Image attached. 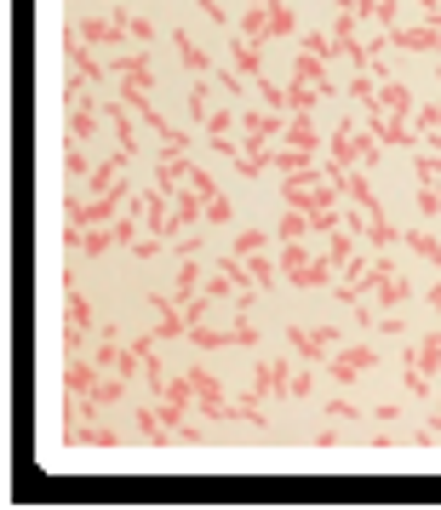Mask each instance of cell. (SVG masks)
Wrapping results in <instances>:
<instances>
[{"instance_id":"cell-1","label":"cell","mask_w":441,"mask_h":510,"mask_svg":"<svg viewBox=\"0 0 441 510\" xmlns=\"http://www.w3.org/2000/svg\"><path fill=\"white\" fill-rule=\"evenodd\" d=\"M378 367V350L373 345H339L327 361H321V373L332 378V385H355L362 373H373Z\"/></svg>"},{"instance_id":"cell-2","label":"cell","mask_w":441,"mask_h":510,"mask_svg":"<svg viewBox=\"0 0 441 510\" xmlns=\"http://www.w3.org/2000/svg\"><path fill=\"white\" fill-rule=\"evenodd\" d=\"M287 350H299L310 367H321L339 350V327H287Z\"/></svg>"},{"instance_id":"cell-3","label":"cell","mask_w":441,"mask_h":510,"mask_svg":"<svg viewBox=\"0 0 441 510\" xmlns=\"http://www.w3.org/2000/svg\"><path fill=\"white\" fill-rule=\"evenodd\" d=\"M189 385H195V408H201V419H224V424H229V390H224L218 373L189 367Z\"/></svg>"},{"instance_id":"cell-4","label":"cell","mask_w":441,"mask_h":510,"mask_svg":"<svg viewBox=\"0 0 441 510\" xmlns=\"http://www.w3.org/2000/svg\"><path fill=\"white\" fill-rule=\"evenodd\" d=\"M384 35H390L395 52H430V58L441 63V24H418V29L395 24V29H384Z\"/></svg>"},{"instance_id":"cell-5","label":"cell","mask_w":441,"mask_h":510,"mask_svg":"<svg viewBox=\"0 0 441 510\" xmlns=\"http://www.w3.org/2000/svg\"><path fill=\"white\" fill-rule=\"evenodd\" d=\"M252 390L264 401H292V367L287 361H258V367H252Z\"/></svg>"},{"instance_id":"cell-6","label":"cell","mask_w":441,"mask_h":510,"mask_svg":"<svg viewBox=\"0 0 441 510\" xmlns=\"http://www.w3.org/2000/svg\"><path fill=\"white\" fill-rule=\"evenodd\" d=\"M229 69L247 80H264V40H247L241 29H229Z\"/></svg>"},{"instance_id":"cell-7","label":"cell","mask_w":441,"mask_h":510,"mask_svg":"<svg viewBox=\"0 0 441 510\" xmlns=\"http://www.w3.org/2000/svg\"><path fill=\"white\" fill-rule=\"evenodd\" d=\"M103 63H110V80H143V87H155V58L150 52H110V58H103Z\"/></svg>"},{"instance_id":"cell-8","label":"cell","mask_w":441,"mask_h":510,"mask_svg":"<svg viewBox=\"0 0 441 510\" xmlns=\"http://www.w3.org/2000/svg\"><path fill=\"white\" fill-rule=\"evenodd\" d=\"M292 80H310L321 98H339V80L327 75V58H315V52H292Z\"/></svg>"},{"instance_id":"cell-9","label":"cell","mask_w":441,"mask_h":510,"mask_svg":"<svg viewBox=\"0 0 441 510\" xmlns=\"http://www.w3.org/2000/svg\"><path fill=\"white\" fill-rule=\"evenodd\" d=\"M150 310H155V333L161 338H184L189 333V315H184V304L173 299V292H150Z\"/></svg>"},{"instance_id":"cell-10","label":"cell","mask_w":441,"mask_h":510,"mask_svg":"<svg viewBox=\"0 0 441 510\" xmlns=\"http://www.w3.org/2000/svg\"><path fill=\"white\" fill-rule=\"evenodd\" d=\"M173 47H178V63L189 69V80H213V75H218V69H213V58L195 47V35H189V29H173Z\"/></svg>"},{"instance_id":"cell-11","label":"cell","mask_w":441,"mask_h":510,"mask_svg":"<svg viewBox=\"0 0 441 510\" xmlns=\"http://www.w3.org/2000/svg\"><path fill=\"white\" fill-rule=\"evenodd\" d=\"M269 161H276V138H247V150H236V173L258 178V173H269Z\"/></svg>"},{"instance_id":"cell-12","label":"cell","mask_w":441,"mask_h":510,"mask_svg":"<svg viewBox=\"0 0 441 510\" xmlns=\"http://www.w3.org/2000/svg\"><path fill=\"white\" fill-rule=\"evenodd\" d=\"M98 361L92 356H69V367H63V396H92V385H98Z\"/></svg>"},{"instance_id":"cell-13","label":"cell","mask_w":441,"mask_h":510,"mask_svg":"<svg viewBox=\"0 0 441 510\" xmlns=\"http://www.w3.org/2000/svg\"><path fill=\"white\" fill-rule=\"evenodd\" d=\"M378 110H384V115H395V121H413L418 115V103H413V92L402 87V80H384V87H378Z\"/></svg>"},{"instance_id":"cell-14","label":"cell","mask_w":441,"mask_h":510,"mask_svg":"<svg viewBox=\"0 0 441 510\" xmlns=\"http://www.w3.org/2000/svg\"><path fill=\"white\" fill-rule=\"evenodd\" d=\"M63 115H69V138L75 143H92L98 138V115H103V92L92 103H80V110H63Z\"/></svg>"},{"instance_id":"cell-15","label":"cell","mask_w":441,"mask_h":510,"mask_svg":"<svg viewBox=\"0 0 441 510\" xmlns=\"http://www.w3.org/2000/svg\"><path fill=\"white\" fill-rule=\"evenodd\" d=\"M201 218H206V196H195V189H178V196H173V224H178V236H184L189 224H201Z\"/></svg>"},{"instance_id":"cell-16","label":"cell","mask_w":441,"mask_h":510,"mask_svg":"<svg viewBox=\"0 0 441 510\" xmlns=\"http://www.w3.org/2000/svg\"><path fill=\"white\" fill-rule=\"evenodd\" d=\"M281 143H292V150H310V155H321V150H327L310 115H292V121H287V138H281Z\"/></svg>"},{"instance_id":"cell-17","label":"cell","mask_w":441,"mask_h":510,"mask_svg":"<svg viewBox=\"0 0 441 510\" xmlns=\"http://www.w3.org/2000/svg\"><path fill=\"white\" fill-rule=\"evenodd\" d=\"M276 259H281V282H292V287H299V275L310 270V259H315V252H310L304 241H281V252H276Z\"/></svg>"},{"instance_id":"cell-18","label":"cell","mask_w":441,"mask_h":510,"mask_svg":"<svg viewBox=\"0 0 441 510\" xmlns=\"http://www.w3.org/2000/svg\"><path fill=\"white\" fill-rule=\"evenodd\" d=\"M407 299H413V282H402V275H390V282H378V287H373L378 315H384V310H402Z\"/></svg>"},{"instance_id":"cell-19","label":"cell","mask_w":441,"mask_h":510,"mask_svg":"<svg viewBox=\"0 0 441 510\" xmlns=\"http://www.w3.org/2000/svg\"><path fill=\"white\" fill-rule=\"evenodd\" d=\"M269 424V413H264V396L258 390H247V396H229V424Z\"/></svg>"},{"instance_id":"cell-20","label":"cell","mask_w":441,"mask_h":510,"mask_svg":"<svg viewBox=\"0 0 441 510\" xmlns=\"http://www.w3.org/2000/svg\"><path fill=\"white\" fill-rule=\"evenodd\" d=\"M87 401H92L98 413H103V408H115V401H126V378H121V373H98V385H92Z\"/></svg>"},{"instance_id":"cell-21","label":"cell","mask_w":441,"mask_h":510,"mask_svg":"<svg viewBox=\"0 0 441 510\" xmlns=\"http://www.w3.org/2000/svg\"><path fill=\"white\" fill-rule=\"evenodd\" d=\"M213 98H218V92H213V87H206V80H189V98H184V110H189V121H195V126H201L206 115H213V110H218V103H213Z\"/></svg>"},{"instance_id":"cell-22","label":"cell","mask_w":441,"mask_h":510,"mask_svg":"<svg viewBox=\"0 0 441 510\" xmlns=\"http://www.w3.org/2000/svg\"><path fill=\"white\" fill-rule=\"evenodd\" d=\"M161 401H173V408H195V385H189V373H166V385H161Z\"/></svg>"},{"instance_id":"cell-23","label":"cell","mask_w":441,"mask_h":510,"mask_svg":"<svg viewBox=\"0 0 441 510\" xmlns=\"http://www.w3.org/2000/svg\"><path fill=\"white\" fill-rule=\"evenodd\" d=\"M402 236H407V229H395L390 218H367V236H362V241H367V252H384V247H395Z\"/></svg>"},{"instance_id":"cell-24","label":"cell","mask_w":441,"mask_h":510,"mask_svg":"<svg viewBox=\"0 0 441 510\" xmlns=\"http://www.w3.org/2000/svg\"><path fill=\"white\" fill-rule=\"evenodd\" d=\"M315 103H321V92H315L310 80H287V115H310Z\"/></svg>"},{"instance_id":"cell-25","label":"cell","mask_w":441,"mask_h":510,"mask_svg":"<svg viewBox=\"0 0 441 510\" xmlns=\"http://www.w3.org/2000/svg\"><path fill=\"white\" fill-rule=\"evenodd\" d=\"M304 236H310V212L287 207V212H281V224H276V241H304Z\"/></svg>"},{"instance_id":"cell-26","label":"cell","mask_w":441,"mask_h":510,"mask_svg":"<svg viewBox=\"0 0 441 510\" xmlns=\"http://www.w3.org/2000/svg\"><path fill=\"white\" fill-rule=\"evenodd\" d=\"M413 178L441 189V150H413Z\"/></svg>"},{"instance_id":"cell-27","label":"cell","mask_w":441,"mask_h":510,"mask_svg":"<svg viewBox=\"0 0 441 510\" xmlns=\"http://www.w3.org/2000/svg\"><path fill=\"white\" fill-rule=\"evenodd\" d=\"M184 338H189L195 350H229V327H201V322H195Z\"/></svg>"},{"instance_id":"cell-28","label":"cell","mask_w":441,"mask_h":510,"mask_svg":"<svg viewBox=\"0 0 441 510\" xmlns=\"http://www.w3.org/2000/svg\"><path fill=\"white\" fill-rule=\"evenodd\" d=\"M355 6H362V24L395 29V0H355Z\"/></svg>"},{"instance_id":"cell-29","label":"cell","mask_w":441,"mask_h":510,"mask_svg":"<svg viewBox=\"0 0 441 510\" xmlns=\"http://www.w3.org/2000/svg\"><path fill=\"white\" fill-rule=\"evenodd\" d=\"M236 29H241L247 40H269V6H247Z\"/></svg>"},{"instance_id":"cell-30","label":"cell","mask_w":441,"mask_h":510,"mask_svg":"<svg viewBox=\"0 0 441 510\" xmlns=\"http://www.w3.org/2000/svg\"><path fill=\"white\" fill-rule=\"evenodd\" d=\"M402 241H407V247L418 252V259H430V264L441 270V241L430 236V229H407V236H402Z\"/></svg>"},{"instance_id":"cell-31","label":"cell","mask_w":441,"mask_h":510,"mask_svg":"<svg viewBox=\"0 0 441 510\" xmlns=\"http://www.w3.org/2000/svg\"><path fill=\"white\" fill-rule=\"evenodd\" d=\"M63 173H69V178H80V184H87L92 178V155L87 150H80V143L69 138V150H63Z\"/></svg>"},{"instance_id":"cell-32","label":"cell","mask_w":441,"mask_h":510,"mask_svg":"<svg viewBox=\"0 0 441 510\" xmlns=\"http://www.w3.org/2000/svg\"><path fill=\"white\" fill-rule=\"evenodd\" d=\"M332 270H339V264H332L327 252H315V259H310V270L299 275V287H327V282H332Z\"/></svg>"},{"instance_id":"cell-33","label":"cell","mask_w":441,"mask_h":510,"mask_svg":"<svg viewBox=\"0 0 441 510\" xmlns=\"http://www.w3.org/2000/svg\"><path fill=\"white\" fill-rule=\"evenodd\" d=\"M269 236H276V229H241L229 252H241V259H252V252H269Z\"/></svg>"},{"instance_id":"cell-34","label":"cell","mask_w":441,"mask_h":510,"mask_svg":"<svg viewBox=\"0 0 441 510\" xmlns=\"http://www.w3.org/2000/svg\"><path fill=\"white\" fill-rule=\"evenodd\" d=\"M299 52H315V58H339V52H332V35H321V29H310V35H299Z\"/></svg>"},{"instance_id":"cell-35","label":"cell","mask_w":441,"mask_h":510,"mask_svg":"<svg viewBox=\"0 0 441 510\" xmlns=\"http://www.w3.org/2000/svg\"><path fill=\"white\" fill-rule=\"evenodd\" d=\"M292 29H299V17H292L281 0H276V6H269V40H281V35H292Z\"/></svg>"},{"instance_id":"cell-36","label":"cell","mask_w":441,"mask_h":510,"mask_svg":"<svg viewBox=\"0 0 441 510\" xmlns=\"http://www.w3.org/2000/svg\"><path fill=\"white\" fill-rule=\"evenodd\" d=\"M206 224H213V229L236 224V207H229V196H213V201H206Z\"/></svg>"},{"instance_id":"cell-37","label":"cell","mask_w":441,"mask_h":510,"mask_svg":"<svg viewBox=\"0 0 441 510\" xmlns=\"http://www.w3.org/2000/svg\"><path fill=\"white\" fill-rule=\"evenodd\" d=\"M327 259H332V264H339V270H344V264L355 259V241H350V229H339V236H332V241H327Z\"/></svg>"},{"instance_id":"cell-38","label":"cell","mask_w":441,"mask_h":510,"mask_svg":"<svg viewBox=\"0 0 441 510\" xmlns=\"http://www.w3.org/2000/svg\"><path fill=\"white\" fill-rule=\"evenodd\" d=\"M344 218H339V207H321V212H310V236H332Z\"/></svg>"},{"instance_id":"cell-39","label":"cell","mask_w":441,"mask_h":510,"mask_svg":"<svg viewBox=\"0 0 441 510\" xmlns=\"http://www.w3.org/2000/svg\"><path fill=\"white\" fill-rule=\"evenodd\" d=\"M413 201H418V218H436V212H441V189L436 184H418Z\"/></svg>"},{"instance_id":"cell-40","label":"cell","mask_w":441,"mask_h":510,"mask_svg":"<svg viewBox=\"0 0 441 510\" xmlns=\"http://www.w3.org/2000/svg\"><path fill=\"white\" fill-rule=\"evenodd\" d=\"M321 419H339V424H344V419H367V413L355 408V401H344V396H332L327 408H321Z\"/></svg>"},{"instance_id":"cell-41","label":"cell","mask_w":441,"mask_h":510,"mask_svg":"<svg viewBox=\"0 0 441 510\" xmlns=\"http://www.w3.org/2000/svg\"><path fill=\"white\" fill-rule=\"evenodd\" d=\"M87 333H92V327H75V322L63 327V356H80V350H87Z\"/></svg>"},{"instance_id":"cell-42","label":"cell","mask_w":441,"mask_h":510,"mask_svg":"<svg viewBox=\"0 0 441 510\" xmlns=\"http://www.w3.org/2000/svg\"><path fill=\"white\" fill-rule=\"evenodd\" d=\"M213 80H218V92H224V98H241V80H247V75H236V69H218Z\"/></svg>"},{"instance_id":"cell-43","label":"cell","mask_w":441,"mask_h":510,"mask_svg":"<svg viewBox=\"0 0 441 510\" xmlns=\"http://www.w3.org/2000/svg\"><path fill=\"white\" fill-rule=\"evenodd\" d=\"M150 40H155V24H150V17H138V12H132V47H150Z\"/></svg>"},{"instance_id":"cell-44","label":"cell","mask_w":441,"mask_h":510,"mask_svg":"<svg viewBox=\"0 0 441 510\" xmlns=\"http://www.w3.org/2000/svg\"><path fill=\"white\" fill-rule=\"evenodd\" d=\"M367 419H384V430H390V424H395V419H407V413H402V401H378Z\"/></svg>"},{"instance_id":"cell-45","label":"cell","mask_w":441,"mask_h":510,"mask_svg":"<svg viewBox=\"0 0 441 510\" xmlns=\"http://www.w3.org/2000/svg\"><path fill=\"white\" fill-rule=\"evenodd\" d=\"M378 327H384V338H407V322H402L395 310H384V315H378Z\"/></svg>"},{"instance_id":"cell-46","label":"cell","mask_w":441,"mask_h":510,"mask_svg":"<svg viewBox=\"0 0 441 510\" xmlns=\"http://www.w3.org/2000/svg\"><path fill=\"white\" fill-rule=\"evenodd\" d=\"M315 390V373H292V401H304Z\"/></svg>"},{"instance_id":"cell-47","label":"cell","mask_w":441,"mask_h":510,"mask_svg":"<svg viewBox=\"0 0 441 510\" xmlns=\"http://www.w3.org/2000/svg\"><path fill=\"white\" fill-rule=\"evenodd\" d=\"M161 247H166L161 236H138V247H132V252H138V259H155V252H161Z\"/></svg>"},{"instance_id":"cell-48","label":"cell","mask_w":441,"mask_h":510,"mask_svg":"<svg viewBox=\"0 0 441 510\" xmlns=\"http://www.w3.org/2000/svg\"><path fill=\"white\" fill-rule=\"evenodd\" d=\"M430 310L441 315V282H430Z\"/></svg>"},{"instance_id":"cell-49","label":"cell","mask_w":441,"mask_h":510,"mask_svg":"<svg viewBox=\"0 0 441 510\" xmlns=\"http://www.w3.org/2000/svg\"><path fill=\"white\" fill-rule=\"evenodd\" d=\"M252 6H276V0H252Z\"/></svg>"}]
</instances>
